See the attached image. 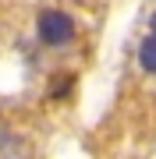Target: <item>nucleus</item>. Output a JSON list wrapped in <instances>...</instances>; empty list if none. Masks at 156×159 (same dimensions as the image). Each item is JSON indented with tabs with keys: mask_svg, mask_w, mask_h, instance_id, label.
Returning <instances> with one entry per match:
<instances>
[{
	"mask_svg": "<svg viewBox=\"0 0 156 159\" xmlns=\"http://www.w3.org/2000/svg\"><path fill=\"white\" fill-rule=\"evenodd\" d=\"M35 32H39V43L43 46H68L75 39V18L68 11H57V7H46V11H39L35 18Z\"/></svg>",
	"mask_w": 156,
	"mask_h": 159,
	"instance_id": "1",
	"label": "nucleus"
},
{
	"mask_svg": "<svg viewBox=\"0 0 156 159\" xmlns=\"http://www.w3.org/2000/svg\"><path fill=\"white\" fill-rule=\"evenodd\" d=\"M139 64L145 74H156V35H145L139 43Z\"/></svg>",
	"mask_w": 156,
	"mask_h": 159,
	"instance_id": "2",
	"label": "nucleus"
},
{
	"mask_svg": "<svg viewBox=\"0 0 156 159\" xmlns=\"http://www.w3.org/2000/svg\"><path fill=\"white\" fill-rule=\"evenodd\" d=\"M71 89H75V78H64V81H57V85H53V99H64Z\"/></svg>",
	"mask_w": 156,
	"mask_h": 159,
	"instance_id": "3",
	"label": "nucleus"
},
{
	"mask_svg": "<svg viewBox=\"0 0 156 159\" xmlns=\"http://www.w3.org/2000/svg\"><path fill=\"white\" fill-rule=\"evenodd\" d=\"M149 29H153V35H156V11H153V18H149Z\"/></svg>",
	"mask_w": 156,
	"mask_h": 159,
	"instance_id": "4",
	"label": "nucleus"
}]
</instances>
